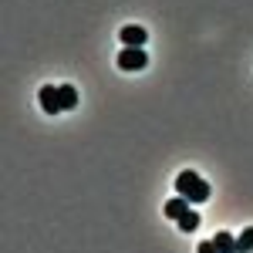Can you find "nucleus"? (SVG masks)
Wrapping results in <instances>:
<instances>
[{"instance_id":"9","label":"nucleus","mask_w":253,"mask_h":253,"mask_svg":"<svg viewBox=\"0 0 253 253\" xmlns=\"http://www.w3.org/2000/svg\"><path fill=\"white\" fill-rule=\"evenodd\" d=\"M179 230H182V233H196V230H199V213L189 210V213L179 219Z\"/></svg>"},{"instance_id":"10","label":"nucleus","mask_w":253,"mask_h":253,"mask_svg":"<svg viewBox=\"0 0 253 253\" xmlns=\"http://www.w3.org/2000/svg\"><path fill=\"white\" fill-rule=\"evenodd\" d=\"M196 253H219V250H216L213 240H206V243H199V250H196Z\"/></svg>"},{"instance_id":"3","label":"nucleus","mask_w":253,"mask_h":253,"mask_svg":"<svg viewBox=\"0 0 253 253\" xmlns=\"http://www.w3.org/2000/svg\"><path fill=\"white\" fill-rule=\"evenodd\" d=\"M38 101H41V108H44L47 115H58V112H61L58 84H44V88H41V95H38Z\"/></svg>"},{"instance_id":"2","label":"nucleus","mask_w":253,"mask_h":253,"mask_svg":"<svg viewBox=\"0 0 253 253\" xmlns=\"http://www.w3.org/2000/svg\"><path fill=\"white\" fill-rule=\"evenodd\" d=\"M145 64H149V54L142 47H122V54H118V68L122 71H142Z\"/></svg>"},{"instance_id":"4","label":"nucleus","mask_w":253,"mask_h":253,"mask_svg":"<svg viewBox=\"0 0 253 253\" xmlns=\"http://www.w3.org/2000/svg\"><path fill=\"white\" fill-rule=\"evenodd\" d=\"M118 38H122V44H125V47H145L149 34H145V27L128 24V27H122V31H118Z\"/></svg>"},{"instance_id":"5","label":"nucleus","mask_w":253,"mask_h":253,"mask_svg":"<svg viewBox=\"0 0 253 253\" xmlns=\"http://www.w3.org/2000/svg\"><path fill=\"white\" fill-rule=\"evenodd\" d=\"M186 213H189V199H186V196H175V199H169V203H166V216H169V219H175V223H179Z\"/></svg>"},{"instance_id":"7","label":"nucleus","mask_w":253,"mask_h":253,"mask_svg":"<svg viewBox=\"0 0 253 253\" xmlns=\"http://www.w3.org/2000/svg\"><path fill=\"white\" fill-rule=\"evenodd\" d=\"M213 243H216V250H219V253H240V250H236V240L226 233V230H219V233L213 236Z\"/></svg>"},{"instance_id":"6","label":"nucleus","mask_w":253,"mask_h":253,"mask_svg":"<svg viewBox=\"0 0 253 253\" xmlns=\"http://www.w3.org/2000/svg\"><path fill=\"white\" fill-rule=\"evenodd\" d=\"M58 95H61V112H68V108L78 105V91H75V84H58Z\"/></svg>"},{"instance_id":"1","label":"nucleus","mask_w":253,"mask_h":253,"mask_svg":"<svg viewBox=\"0 0 253 253\" xmlns=\"http://www.w3.org/2000/svg\"><path fill=\"white\" fill-rule=\"evenodd\" d=\"M175 189H179V196H186L189 203H206V199H210V182L199 172H193V169H182V172H179Z\"/></svg>"},{"instance_id":"8","label":"nucleus","mask_w":253,"mask_h":253,"mask_svg":"<svg viewBox=\"0 0 253 253\" xmlns=\"http://www.w3.org/2000/svg\"><path fill=\"white\" fill-rule=\"evenodd\" d=\"M236 250L240 253H253V226H247L243 233L236 236Z\"/></svg>"}]
</instances>
